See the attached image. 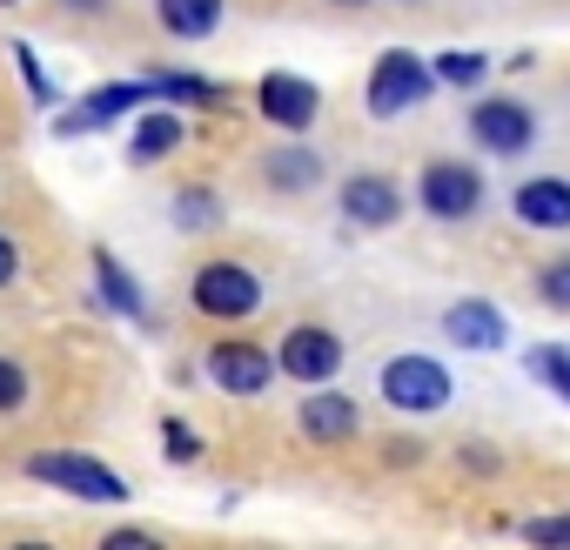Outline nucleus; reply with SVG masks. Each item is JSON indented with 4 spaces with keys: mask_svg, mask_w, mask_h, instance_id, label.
Returning <instances> with one entry per match:
<instances>
[{
    "mask_svg": "<svg viewBox=\"0 0 570 550\" xmlns=\"http://www.w3.org/2000/svg\"><path fill=\"white\" fill-rule=\"evenodd\" d=\"M530 370H537L563 403H570V350H530Z\"/></svg>",
    "mask_w": 570,
    "mask_h": 550,
    "instance_id": "obj_20",
    "label": "nucleus"
},
{
    "mask_svg": "<svg viewBox=\"0 0 570 550\" xmlns=\"http://www.w3.org/2000/svg\"><path fill=\"white\" fill-rule=\"evenodd\" d=\"M175 222H181V228H202V222H215V202H208V195H181V202H175Z\"/></svg>",
    "mask_w": 570,
    "mask_h": 550,
    "instance_id": "obj_24",
    "label": "nucleus"
},
{
    "mask_svg": "<svg viewBox=\"0 0 570 550\" xmlns=\"http://www.w3.org/2000/svg\"><path fill=\"white\" fill-rule=\"evenodd\" d=\"M423 208L436 222H470L483 208V175L463 168V161H430L423 168Z\"/></svg>",
    "mask_w": 570,
    "mask_h": 550,
    "instance_id": "obj_4",
    "label": "nucleus"
},
{
    "mask_svg": "<svg viewBox=\"0 0 570 550\" xmlns=\"http://www.w3.org/2000/svg\"><path fill=\"white\" fill-rule=\"evenodd\" d=\"M523 537L530 543H570V517H537V523H523Z\"/></svg>",
    "mask_w": 570,
    "mask_h": 550,
    "instance_id": "obj_25",
    "label": "nucleus"
},
{
    "mask_svg": "<svg viewBox=\"0 0 570 550\" xmlns=\"http://www.w3.org/2000/svg\"><path fill=\"white\" fill-rule=\"evenodd\" d=\"M275 370H282V376H296V383H330V376L343 370V343H336L330 330L303 323V330H289V336H282V350H275Z\"/></svg>",
    "mask_w": 570,
    "mask_h": 550,
    "instance_id": "obj_5",
    "label": "nucleus"
},
{
    "mask_svg": "<svg viewBox=\"0 0 570 550\" xmlns=\"http://www.w3.org/2000/svg\"><path fill=\"white\" fill-rule=\"evenodd\" d=\"M343 215H350L356 228H390V222L403 215V195H396L383 175H350V181H343Z\"/></svg>",
    "mask_w": 570,
    "mask_h": 550,
    "instance_id": "obj_10",
    "label": "nucleus"
},
{
    "mask_svg": "<svg viewBox=\"0 0 570 550\" xmlns=\"http://www.w3.org/2000/svg\"><path fill=\"white\" fill-rule=\"evenodd\" d=\"M470 135H476L490 155H523V148H530V135H537V121H530V108H523V101H476Z\"/></svg>",
    "mask_w": 570,
    "mask_h": 550,
    "instance_id": "obj_9",
    "label": "nucleus"
},
{
    "mask_svg": "<svg viewBox=\"0 0 570 550\" xmlns=\"http://www.w3.org/2000/svg\"><path fill=\"white\" fill-rule=\"evenodd\" d=\"M155 95V81H115V88H101V95H88L68 121H61V135H81V128H108L115 115H128V108H141Z\"/></svg>",
    "mask_w": 570,
    "mask_h": 550,
    "instance_id": "obj_11",
    "label": "nucleus"
},
{
    "mask_svg": "<svg viewBox=\"0 0 570 550\" xmlns=\"http://www.w3.org/2000/svg\"><path fill=\"white\" fill-rule=\"evenodd\" d=\"M95 275H101V296H108V303H115L121 316H141V289L128 283V268H121V262H115L108 248H95Z\"/></svg>",
    "mask_w": 570,
    "mask_h": 550,
    "instance_id": "obj_17",
    "label": "nucleus"
},
{
    "mask_svg": "<svg viewBox=\"0 0 570 550\" xmlns=\"http://www.w3.org/2000/svg\"><path fill=\"white\" fill-rule=\"evenodd\" d=\"M0 8H14V0H0Z\"/></svg>",
    "mask_w": 570,
    "mask_h": 550,
    "instance_id": "obj_31",
    "label": "nucleus"
},
{
    "mask_svg": "<svg viewBox=\"0 0 570 550\" xmlns=\"http://www.w3.org/2000/svg\"><path fill=\"white\" fill-rule=\"evenodd\" d=\"M155 14H161V28L175 41H202L222 21V0H155Z\"/></svg>",
    "mask_w": 570,
    "mask_h": 550,
    "instance_id": "obj_15",
    "label": "nucleus"
},
{
    "mask_svg": "<svg viewBox=\"0 0 570 550\" xmlns=\"http://www.w3.org/2000/svg\"><path fill=\"white\" fill-rule=\"evenodd\" d=\"M255 108H262V121H275L282 135H303V128L316 121L323 95H316L303 75H262V88H255Z\"/></svg>",
    "mask_w": 570,
    "mask_h": 550,
    "instance_id": "obj_7",
    "label": "nucleus"
},
{
    "mask_svg": "<svg viewBox=\"0 0 570 550\" xmlns=\"http://www.w3.org/2000/svg\"><path fill=\"white\" fill-rule=\"evenodd\" d=\"M383 396H390L396 410H443V403H450V370L430 363V356H396V363L383 370Z\"/></svg>",
    "mask_w": 570,
    "mask_h": 550,
    "instance_id": "obj_6",
    "label": "nucleus"
},
{
    "mask_svg": "<svg viewBox=\"0 0 570 550\" xmlns=\"http://www.w3.org/2000/svg\"><path fill=\"white\" fill-rule=\"evenodd\" d=\"M14 268H21V255H14V242H8V235H0V289L14 283Z\"/></svg>",
    "mask_w": 570,
    "mask_h": 550,
    "instance_id": "obj_27",
    "label": "nucleus"
},
{
    "mask_svg": "<svg viewBox=\"0 0 570 550\" xmlns=\"http://www.w3.org/2000/svg\"><path fill=\"white\" fill-rule=\"evenodd\" d=\"M14 55H21V81H28V95H35V101H55V88H48V75L35 68V55H28V48H14Z\"/></svg>",
    "mask_w": 570,
    "mask_h": 550,
    "instance_id": "obj_26",
    "label": "nucleus"
},
{
    "mask_svg": "<svg viewBox=\"0 0 570 550\" xmlns=\"http://www.w3.org/2000/svg\"><path fill=\"white\" fill-rule=\"evenodd\" d=\"M161 436H168V463H195V456H202V436H195L181 416H168V423H161Z\"/></svg>",
    "mask_w": 570,
    "mask_h": 550,
    "instance_id": "obj_21",
    "label": "nucleus"
},
{
    "mask_svg": "<svg viewBox=\"0 0 570 550\" xmlns=\"http://www.w3.org/2000/svg\"><path fill=\"white\" fill-rule=\"evenodd\" d=\"M108 550H155V537H141V530H121V537H108Z\"/></svg>",
    "mask_w": 570,
    "mask_h": 550,
    "instance_id": "obj_28",
    "label": "nucleus"
},
{
    "mask_svg": "<svg viewBox=\"0 0 570 550\" xmlns=\"http://www.w3.org/2000/svg\"><path fill=\"white\" fill-rule=\"evenodd\" d=\"M75 8H101V0H75Z\"/></svg>",
    "mask_w": 570,
    "mask_h": 550,
    "instance_id": "obj_30",
    "label": "nucleus"
},
{
    "mask_svg": "<svg viewBox=\"0 0 570 550\" xmlns=\"http://www.w3.org/2000/svg\"><path fill=\"white\" fill-rule=\"evenodd\" d=\"M28 477L61 483V490L81 497V503H128V483H121L108 463L81 456V450H41V456H28Z\"/></svg>",
    "mask_w": 570,
    "mask_h": 550,
    "instance_id": "obj_2",
    "label": "nucleus"
},
{
    "mask_svg": "<svg viewBox=\"0 0 570 550\" xmlns=\"http://www.w3.org/2000/svg\"><path fill=\"white\" fill-rule=\"evenodd\" d=\"M356 430H363V416H356V403H350V396L316 390V396L303 403V436H309V443H350Z\"/></svg>",
    "mask_w": 570,
    "mask_h": 550,
    "instance_id": "obj_12",
    "label": "nucleus"
},
{
    "mask_svg": "<svg viewBox=\"0 0 570 550\" xmlns=\"http://www.w3.org/2000/svg\"><path fill=\"white\" fill-rule=\"evenodd\" d=\"M430 68H436V81H450V88H476V81L490 75V61H483V55H436Z\"/></svg>",
    "mask_w": 570,
    "mask_h": 550,
    "instance_id": "obj_19",
    "label": "nucleus"
},
{
    "mask_svg": "<svg viewBox=\"0 0 570 550\" xmlns=\"http://www.w3.org/2000/svg\"><path fill=\"white\" fill-rule=\"evenodd\" d=\"M336 8H370V0H336Z\"/></svg>",
    "mask_w": 570,
    "mask_h": 550,
    "instance_id": "obj_29",
    "label": "nucleus"
},
{
    "mask_svg": "<svg viewBox=\"0 0 570 550\" xmlns=\"http://www.w3.org/2000/svg\"><path fill=\"white\" fill-rule=\"evenodd\" d=\"M181 141V115H141V128L128 135V161H161Z\"/></svg>",
    "mask_w": 570,
    "mask_h": 550,
    "instance_id": "obj_16",
    "label": "nucleus"
},
{
    "mask_svg": "<svg viewBox=\"0 0 570 550\" xmlns=\"http://www.w3.org/2000/svg\"><path fill=\"white\" fill-rule=\"evenodd\" d=\"M316 175H323L316 155H296V148L268 155V181H275V188H316Z\"/></svg>",
    "mask_w": 570,
    "mask_h": 550,
    "instance_id": "obj_18",
    "label": "nucleus"
},
{
    "mask_svg": "<svg viewBox=\"0 0 570 550\" xmlns=\"http://www.w3.org/2000/svg\"><path fill=\"white\" fill-rule=\"evenodd\" d=\"M262 303V283L242 268V262H208L195 268V310L215 316V323H235V316H255Z\"/></svg>",
    "mask_w": 570,
    "mask_h": 550,
    "instance_id": "obj_3",
    "label": "nucleus"
},
{
    "mask_svg": "<svg viewBox=\"0 0 570 550\" xmlns=\"http://www.w3.org/2000/svg\"><path fill=\"white\" fill-rule=\"evenodd\" d=\"M517 215H523L530 228H570V181H557V175L523 181V188H517Z\"/></svg>",
    "mask_w": 570,
    "mask_h": 550,
    "instance_id": "obj_13",
    "label": "nucleus"
},
{
    "mask_svg": "<svg viewBox=\"0 0 570 550\" xmlns=\"http://www.w3.org/2000/svg\"><path fill=\"white\" fill-rule=\"evenodd\" d=\"M443 330H450L456 350H497V343H503V316H497L490 303H456V310L443 316Z\"/></svg>",
    "mask_w": 570,
    "mask_h": 550,
    "instance_id": "obj_14",
    "label": "nucleus"
},
{
    "mask_svg": "<svg viewBox=\"0 0 570 550\" xmlns=\"http://www.w3.org/2000/svg\"><path fill=\"white\" fill-rule=\"evenodd\" d=\"M21 403H28V376L0 356V410H21Z\"/></svg>",
    "mask_w": 570,
    "mask_h": 550,
    "instance_id": "obj_23",
    "label": "nucleus"
},
{
    "mask_svg": "<svg viewBox=\"0 0 570 550\" xmlns=\"http://www.w3.org/2000/svg\"><path fill=\"white\" fill-rule=\"evenodd\" d=\"M430 88H436V68L430 61H416L410 48H390L376 68H370V115H410V108H423L430 101Z\"/></svg>",
    "mask_w": 570,
    "mask_h": 550,
    "instance_id": "obj_1",
    "label": "nucleus"
},
{
    "mask_svg": "<svg viewBox=\"0 0 570 550\" xmlns=\"http://www.w3.org/2000/svg\"><path fill=\"white\" fill-rule=\"evenodd\" d=\"M543 303L550 310H570V262H550L543 268Z\"/></svg>",
    "mask_w": 570,
    "mask_h": 550,
    "instance_id": "obj_22",
    "label": "nucleus"
},
{
    "mask_svg": "<svg viewBox=\"0 0 570 550\" xmlns=\"http://www.w3.org/2000/svg\"><path fill=\"white\" fill-rule=\"evenodd\" d=\"M208 376H215V390H228V396H262V390H268V376H275V356L235 336V343H215Z\"/></svg>",
    "mask_w": 570,
    "mask_h": 550,
    "instance_id": "obj_8",
    "label": "nucleus"
}]
</instances>
